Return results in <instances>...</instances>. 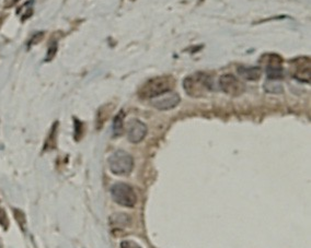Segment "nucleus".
<instances>
[{"label":"nucleus","instance_id":"nucleus-16","mask_svg":"<svg viewBox=\"0 0 311 248\" xmlns=\"http://www.w3.org/2000/svg\"><path fill=\"white\" fill-rule=\"evenodd\" d=\"M56 52H57V44L54 42V43L50 46L49 52H47V56H46L47 62H50L51 59H53V57L56 55Z\"/></svg>","mask_w":311,"mask_h":248},{"label":"nucleus","instance_id":"nucleus-2","mask_svg":"<svg viewBox=\"0 0 311 248\" xmlns=\"http://www.w3.org/2000/svg\"><path fill=\"white\" fill-rule=\"evenodd\" d=\"M183 88L185 92L192 98H202L213 90V81L207 74L196 72L185 78Z\"/></svg>","mask_w":311,"mask_h":248},{"label":"nucleus","instance_id":"nucleus-1","mask_svg":"<svg viewBox=\"0 0 311 248\" xmlns=\"http://www.w3.org/2000/svg\"><path fill=\"white\" fill-rule=\"evenodd\" d=\"M176 81L171 76L154 77L142 84L138 91L139 98L142 100H152L169 91H173Z\"/></svg>","mask_w":311,"mask_h":248},{"label":"nucleus","instance_id":"nucleus-11","mask_svg":"<svg viewBox=\"0 0 311 248\" xmlns=\"http://www.w3.org/2000/svg\"><path fill=\"white\" fill-rule=\"evenodd\" d=\"M124 118H125V114L123 111L119 112L114 118V122H113V135H114L115 137H118L123 134Z\"/></svg>","mask_w":311,"mask_h":248},{"label":"nucleus","instance_id":"nucleus-3","mask_svg":"<svg viewBox=\"0 0 311 248\" xmlns=\"http://www.w3.org/2000/svg\"><path fill=\"white\" fill-rule=\"evenodd\" d=\"M109 167L110 171L118 175V176H124L128 175L134 168V159L126 151L118 150L115 151L109 158Z\"/></svg>","mask_w":311,"mask_h":248},{"label":"nucleus","instance_id":"nucleus-19","mask_svg":"<svg viewBox=\"0 0 311 248\" xmlns=\"http://www.w3.org/2000/svg\"><path fill=\"white\" fill-rule=\"evenodd\" d=\"M18 2H19V0H10V4H9V6H13V5L17 4Z\"/></svg>","mask_w":311,"mask_h":248},{"label":"nucleus","instance_id":"nucleus-14","mask_svg":"<svg viewBox=\"0 0 311 248\" xmlns=\"http://www.w3.org/2000/svg\"><path fill=\"white\" fill-rule=\"evenodd\" d=\"M14 213H15V217L16 220L18 221V223H19V225L25 228V225H26V216L25 214H23L22 211L20 210H14Z\"/></svg>","mask_w":311,"mask_h":248},{"label":"nucleus","instance_id":"nucleus-10","mask_svg":"<svg viewBox=\"0 0 311 248\" xmlns=\"http://www.w3.org/2000/svg\"><path fill=\"white\" fill-rule=\"evenodd\" d=\"M238 75L241 77L242 79L248 81H256L260 79L262 75V70L259 67H247V66H240L238 68Z\"/></svg>","mask_w":311,"mask_h":248},{"label":"nucleus","instance_id":"nucleus-9","mask_svg":"<svg viewBox=\"0 0 311 248\" xmlns=\"http://www.w3.org/2000/svg\"><path fill=\"white\" fill-rule=\"evenodd\" d=\"M147 126L138 119H131L127 125V138L131 143H139L147 136Z\"/></svg>","mask_w":311,"mask_h":248},{"label":"nucleus","instance_id":"nucleus-12","mask_svg":"<svg viewBox=\"0 0 311 248\" xmlns=\"http://www.w3.org/2000/svg\"><path fill=\"white\" fill-rule=\"evenodd\" d=\"M264 89L268 93L279 94V93L284 92L282 84L278 83L277 81H273V80H267V82L264 84Z\"/></svg>","mask_w":311,"mask_h":248},{"label":"nucleus","instance_id":"nucleus-18","mask_svg":"<svg viewBox=\"0 0 311 248\" xmlns=\"http://www.w3.org/2000/svg\"><path fill=\"white\" fill-rule=\"evenodd\" d=\"M42 39H43V33H37V34H34V35H33V38H32V40L30 41V45H32V44H38Z\"/></svg>","mask_w":311,"mask_h":248},{"label":"nucleus","instance_id":"nucleus-13","mask_svg":"<svg viewBox=\"0 0 311 248\" xmlns=\"http://www.w3.org/2000/svg\"><path fill=\"white\" fill-rule=\"evenodd\" d=\"M57 123L54 124L53 128L51 130V134L49 136V138H47L46 140V143H45V150L46 149H53L54 147H55L56 144V135H57Z\"/></svg>","mask_w":311,"mask_h":248},{"label":"nucleus","instance_id":"nucleus-8","mask_svg":"<svg viewBox=\"0 0 311 248\" xmlns=\"http://www.w3.org/2000/svg\"><path fill=\"white\" fill-rule=\"evenodd\" d=\"M292 66V76L295 79L310 83V58L309 57H299L292 60L290 63Z\"/></svg>","mask_w":311,"mask_h":248},{"label":"nucleus","instance_id":"nucleus-6","mask_svg":"<svg viewBox=\"0 0 311 248\" xmlns=\"http://www.w3.org/2000/svg\"><path fill=\"white\" fill-rule=\"evenodd\" d=\"M219 87L224 93L230 96H240L246 91V86L233 75H224L219 79Z\"/></svg>","mask_w":311,"mask_h":248},{"label":"nucleus","instance_id":"nucleus-4","mask_svg":"<svg viewBox=\"0 0 311 248\" xmlns=\"http://www.w3.org/2000/svg\"><path fill=\"white\" fill-rule=\"evenodd\" d=\"M111 195L113 200L123 207L133 208L137 202V195L133 187L125 183H116L113 185Z\"/></svg>","mask_w":311,"mask_h":248},{"label":"nucleus","instance_id":"nucleus-5","mask_svg":"<svg viewBox=\"0 0 311 248\" xmlns=\"http://www.w3.org/2000/svg\"><path fill=\"white\" fill-rule=\"evenodd\" d=\"M266 59L265 64V74L267 77V80L278 81L283 79L284 77V69H283V58L276 55V54H267L264 55Z\"/></svg>","mask_w":311,"mask_h":248},{"label":"nucleus","instance_id":"nucleus-17","mask_svg":"<svg viewBox=\"0 0 311 248\" xmlns=\"http://www.w3.org/2000/svg\"><path fill=\"white\" fill-rule=\"evenodd\" d=\"M121 248H141L134 240H123L121 243Z\"/></svg>","mask_w":311,"mask_h":248},{"label":"nucleus","instance_id":"nucleus-7","mask_svg":"<svg viewBox=\"0 0 311 248\" xmlns=\"http://www.w3.org/2000/svg\"><path fill=\"white\" fill-rule=\"evenodd\" d=\"M151 101V105L157 108L159 111H170L180 104L181 98L175 91H169L161 94Z\"/></svg>","mask_w":311,"mask_h":248},{"label":"nucleus","instance_id":"nucleus-15","mask_svg":"<svg viewBox=\"0 0 311 248\" xmlns=\"http://www.w3.org/2000/svg\"><path fill=\"white\" fill-rule=\"evenodd\" d=\"M0 225H2L5 229H7L9 226V220L8 216L6 214L5 210L0 207Z\"/></svg>","mask_w":311,"mask_h":248}]
</instances>
